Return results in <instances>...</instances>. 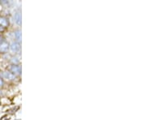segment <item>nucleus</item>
<instances>
[{
	"label": "nucleus",
	"instance_id": "f257e3e1",
	"mask_svg": "<svg viewBox=\"0 0 146 120\" xmlns=\"http://www.w3.org/2000/svg\"><path fill=\"white\" fill-rule=\"evenodd\" d=\"M10 72H11L12 74H14L15 76H16V75H21V68L19 65L13 64V65L10 68Z\"/></svg>",
	"mask_w": 146,
	"mask_h": 120
},
{
	"label": "nucleus",
	"instance_id": "f03ea898",
	"mask_svg": "<svg viewBox=\"0 0 146 120\" xmlns=\"http://www.w3.org/2000/svg\"><path fill=\"white\" fill-rule=\"evenodd\" d=\"M10 50L12 52H19L21 50V44L17 42H12L10 46Z\"/></svg>",
	"mask_w": 146,
	"mask_h": 120
},
{
	"label": "nucleus",
	"instance_id": "7ed1b4c3",
	"mask_svg": "<svg viewBox=\"0 0 146 120\" xmlns=\"http://www.w3.org/2000/svg\"><path fill=\"white\" fill-rule=\"evenodd\" d=\"M2 76L6 80H14L15 79V75L10 72H3L2 74Z\"/></svg>",
	"mask_w": 146,
	"mask_h": 120
},
{
	"label": "nucleus",
	"instance_id": "20e7f679",
	"mask_svg": "<svg viewBox=\"0 0 146 120\" xmlns=\"http://www.w3.org/2000/svg\"><path fill=\"white\" fill-rule=\"evenodd\" d=\"M8 48H9V45L5 41L0 44V51L1 52H7V50H8Z\"/></svg>",
	"mask_w": 146,
	"mask_h": 120
},
{
	"label": "nucleus",
	"instance_id": "39448f33",
	"mask_svg": "<svg viewBox=\"0 0 146 120\" xmlns=\"http://www.w3.org/2000/svg\"><path fill=\"white\" fill-rule=\"evenodd\" d=\"M14 20H15V22H16V25H21V12H16L15 15H14Z\"/></svg>",
	"mask_w": 146,
	"mask_h": 120
},
{
	"label": "nucleus",
	"instance_id": "423d86ee",
	"mask_svg": "<svg viewBox=\"0 0 146 120\" xmlns=\"http://www.w3.org/2000/svg\"><path fill=\"white\" fill-rule=\"evenodd\" d=\"M7 25H8V22H7V20L5 17L0 16V26L5 28V27L7 26Z\"/></svg>",
	"mask_w": 146,
	"mask_h": 120
},
{
	"label": "nucleus",
	"instance_id": "0eeeda50",
	"mask_svg": "<svg viewBox=\"0 0 146 120\" xmlns=\"http://www.w3.org/2000/svg\"><path fill=\"white\" fill-rule=\"evenodd\" d=\"M14 35H15V38H16V40H17V42H21V30H16V31H15V32H14Z\"/></svg>",
	"mask_w": 146,
	"mask_h": 120
},
{
	"label": "nucleus",
	"instance_id": "6e6552de",
	"mask_svg": "<svg viewBox=\"0 0 146 120\" xmlns=\"http://www.w3.org/2000/svg\"><path fill=\"white\" fill-rule=\"evenodd\" d=\"M3 80L2 77L0 76V88H1V87H3Z\"/></svg>",
	"mask_w": 146,
	"mask_h": 120
}]
</instances>
